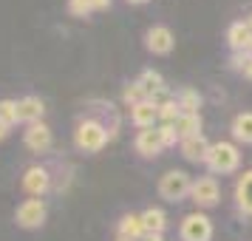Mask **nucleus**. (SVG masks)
<instances>
[{
  "label": "nucleus",
  "instance_id": "33",
  "mask_svg": "<svg viewBox=\"0 0 252 241\" xmlns=\"http://www.w3.org/2000/svg\"><path fill=\"white\" fill-rule=\"evenodd\" d=\"M116 241H127V239H116Z\"/></svg>",
  "mask_w": 252,
  "mask_h": 241
},
{
  "label": "nucleus",
  "instance_id": "8",
  "mask_svg": "<svg viewBox=\"0 0 252 241\" xmlns=\"http://www.w3.org/2000/svg\"><path fill=\"white\" fill-rule=\"evenodd\" d=\"M133 148H136V153L142 156V159H156L161 150H164V139H161L159 125L142 128V131L136 134V139H133Z\"/></svg>",
  "mask_w": 252,
  "mask_h": 241
},
{
  "label": "nucleus",
  "instance_id": "13",
  "mask_svg": "<svg viewBox=\"0 0 252 241\" xmlns=\"http://www.w3.org/2000/svg\"><path fill=\"white\" fill-rule=\"evenodd\" d=\"M43 114H46V105H43L40 97H23V100H17V122L34 125V122H43Z\"/></svg>",
  "mask_w": 252,
  "mask_h": 241
},
{
  "label": "nucleus",
  "instance_id": "10",
  "mask_svg": "<svg viewBox=\"0 0 252 241\" xmlns=\"http://www.w3.org/2000/svg\"><path fill=\"white\" fill-rule=\"evenodd\" d=\"M227 46L232 54H252V29L247 20H235L227 29Z\"/></svg>",
  "mask_w": 252,
  "mask_h": 241
},
{
  "label": "nucleus",
  "instance_id": "26",
  "mask_svg": "<svg viewBox=\"0 0 252 241\" xmlns=\"http://www.w3.org/2000/svg\"><path fill=\"white\" fill-rule=\"evenodd\" d=\"M68 14H74V17H91L94 14L91 0H68Z\"/></svg>",
  "mask_w": 252,
  "mask_h": 241
},
{
  "label": "nucleus",
  "instance_id": "22",
  "mask_svg": "<svg viewBox=\"0 0 252 241\" xmlns=\"http://www.w3.org/2000/svg\"><path fill=\"white\" fill-rule=\"evenodd\" d=\"M145 100H148V94L142 91V85H139L136 80L127 82L125 88H122V103L130 105V108H133V105H139V103H145Z\"/></svg>",
  "mask_w": 252,
  "mask_h": 241
},
{
  "label": "nucleus",
  "instance_id": "32",
  "mask_svg": "<svg viewBox=\"0 0 252 241\" xmlns=\"http://www.w3.org/2000/svg\"><path fill=\"white\" fill-rule=\"evenodd\" d=\"M247 23H250V29H252V14H250V20H247Z\"/></svg>",
  "mask_w": 252,
  "mask_h": 241
},
{
  "label": "nucleus",
  "instance_id": "4",
  "mask_svg": "<svg viewBox=\"0 0 252 241\" xmlns=\"http://www.w3.org/2000/svg\"><path fill=\"white\" fill-rule=\"evenodd\" d=\"M46 216H48V207L43 199H26L14 210V221H17V227H23V230L43 227L46 224Z\"/></svg>",
  "mask_w": 252,
  "mask_h": 241
},
{
  "label": "nucleus",
  "instance_id": "28",
  "mask_svg": "<svg viewBox=\"0 0 252 241\" xmlns=\"http://www.w3.org/2000/svg\"><path fill=\"white\" fill-rule=\"evenodd\" d=\"M91 9L94 12H105V9H111V0H91Z\"/></svg>",
  "mask_w": 252,
  "mask_h": 241
},
{
  "label": "nucleus",
  "instance_id": "7",
  "mask_svg": "<svg viewBox=\"0 0 252 241\" xmlns=\"http://www.w3.org/2000/svg\"><path fill=\"white\" fill-rule=\"evenodd\" d=\"M190 199H193L195 207H216L218 199H221L218 179H216V176H198V179H193Z\"/></svg>",
  "mask_w": 252,
  "mask_h": 241
},
{
  "label": "nucleus",
  "instance_id": "19",
  "mask_svg": "<svg viewBox=\"0 0 252 241\" xmlns=\"http://www.w3.org/2000/svg\"><path fill=\"white\" fill-rule=\"evenodd\" d=\"M176 105H179V111L182 114H198V108H201V94L190 88V85H184L176 91Z\"/></svg>",
  "mask_w": 252,
  "mask_h": 241
},
{
  "label": "nucleus",
  "instance_id": "3",
  "mask_svg": "<svg viewBox=\"0 0 252 241\" xmlns=\"http://www.w3.org/2000/svg\"><path fill=\"white\" fill-rule=\"evenodd\" d=\"M190 187H193V179L190 173L184 171H167L164 176L159 179V196L170 205H179L190 196Z\"/></svg>",
  "mask_w": 252,
  "mask_h": 241
},
{
  "label": "nucleus",
  "instance_id": "20",
  "mask_svg": "<svg viewBox=\"0 0 252 241\" xmlns=\"http://www.w3.org/2000/svg\"><path fill=\"white\" fill-rule=\"evenodd\" d=\"M142 221H145V230L148 233H164L167 230V216L161 207H148L142 210Z\"/></svg>",
  "mask_w": 252,
  "mask_h": 241
},
{
  "label": "nucleus",
  "instance_id": "9",
  "mask_svg": "<svg viewBox=\"0 0 252 241\" xmlns=\"http://www.w3.org/2000/svg\"><path fill=\"white\" fill-rule=\"evenodd\" d=\"M173 46H176V37H173V32L167 26H150L148 32H145V48H148L150 54L164 57V54L173 51Z\"/></svg>",
  "mask_w": 252,
  "mask_h": 241
},
{
  "label": "nucleus",
  "instance_id": "1",
  "mask_svg": "<svg viewBox=\"0 0 252 241\" xmlns=\"http://www.w3.org/2000/svg\"><path fill=\"white\" fill-rule=\"evenodd\" d=\"M116 131H119V114L111 103H102V114L88 111L80 116L74 131V145L82 153H99L116 137Z\"/></svg>",
  "mask_w": 252,
  "mask_h": 241
},
{
  "label": "nucleus",
  "instance_id": "17",
  "mask_svg": "<svg viewBox=\"0 0 252 241\" xmlns=\"http://www.w3.org/2000/svg\"><path fill=\"white\" fill-rule=\"evenodd\" d=\"M173 131H176L179 142H184L190 137H198L201 134V114H182L173 122Z\"/></svg>",
  "mask_w": 252,
  "mask_h": 241
},
{
  "label": "nucleus",
  "instance_id": "11",
  "mask_svg": "<svg viewBox=\"0 0 252 241\" xmlns=\"http://www.w3.org/2000/svg\"><path fill=\"white\" fill-rule=\"evenodd\" d=\"M23 142H26V148L34 150V153H48L54 137H51V128L46 122H34V125H29L23 131Z\"/></svg>",
  "mask_w": 252,
  "mask_h": 241
},
{
  "label": "nucleus",
  "instance_id": "21",
  "mask_svg": "<svg viewBox=\"0 0 252 241\" xmlns=\"http://www.w3.org/2000/svg\"><path fill=\"white\" fill-rule=\"evenodd\" d=\"M139 85H142V91L148 94V100L153 97V94L159 91V88H164V77H161L156 69H145L142 74H139Z\"/></svg>",
  "mask_w": 252,
  "mask_h": 241
},
{
  "label": "nucleus",
  "instance_id": "16",
  "mask_svg": "<svg viewBox=\"0 0 252 241\" xmlns=\"http://www.w3.org/2000/svg\"><path fill=\"white\" fill-rule=\"evenodd\" d=\"M130 122H133L139 131H142V128H153L159 122V108L150 103V100L133 105V108H130Z\"/></svg>",
  "mask_w": 252,
  "mask_h": 241
},
{
  "label": "nucleus",
  "instance_id": "27",
  "mask_svg": "<svg viewBox=\"0 0 252 241\" xmlns=\"http://www.w3.org/2000/svg\"><path fill=\"white\" fill-rule=\"evenodd\" d=\"M159 131H161V139H164V148H173V145L179 142V137H176L173 125H161V122H159Z\"/></svg>",
  "mask_w": 252,
  "mask_h": 241
},
{
  "label": "nucleus",
  "instance_id": "5",
  "mask_svg": "<svg viewBox=\"0 0 252 241\" xmlns=\"http://www.w3.org/2000/svg\"><path fill=\"white\" fill-rule=\"evenodd\" d=\"M179 236L182 241H210L213 239V221L204 216V213H187L182 218V227H179Z\"/></svg>",
  "mask_w": 252,
  "mask_h": 241
},
{
  "label": "nucleus",
  "instance_id": "29",
  "mask_svg": "<svg viewBox=\"0 0 252 241\" xmlns=\"http://www.w3.org/2000/svg\"><path fill=\"white\" fill-rule=\"evenodd\" d=\"M9 134H12V125L0 122V142H3V139H9Z\"/></svg>",
  "mask_w": 252,
  "mask_h": 241
},
{
  "label": "nucleus",
  "instance_id": "6",
  "mask_svg": "<svg viewBox=\"0 0 252 241\" xmlns=\"http://www.w3.org/2000/svg\"><path fill=\"white\" fill-rule=\"evenodd\" d=\"M51 171H48L46 165H32V168H26V173H23V190L32 199H43L46 193H51Z\"/></svg>",
  "mask_w": 252,
  "mask_h": 241
},
{
  "label": "nucleus",
  "instance_id": "25",
  "mask_svg": "<svg viewBox=\"0 0 252 241\" xmlns=\"http://www.w3.org/2000/svg\"><path fill=\"white\" fill-rule=\"evenodd\" d=\"M179 116H182V111H179V105H176V97H173L170 103H164L159 108V122H161V125H173Z\"/></svg>",
  "mask_w": 252,
  "mask_h": 241
},
{
  "label": "nucleus",
  "instance_id": "12",
  "mask_svg": "<svg viewBox=\"0 0 252 241\" xmlns=\"http://www.w3.org/2000/svg\"><path fill=\"white\" fill-rule=\"evenodd\" d=\"M179 150H182V156L187 162H193V165H204L207 162V153H210V142H207L204 134H198V137H190L179 142Z\"/></svg>",
  "mask_w": 252,
  "mask_h": 241
},
{
  "label": "nucleus",
  "instance_id": "18",
  "mask_svg": "<svg viewBox=\"0 0 252 241\" xmlns=\"http://www.w3.org/2000/svg\"><path fill=\"white\" fill-rule=\"evenodd\" d=\"M229 131H232V139H235V142L252 145V111H241V114H235Z\"/></svg>",
  "mask_w": 252,
  "mask_h": 241
},
{
  "label": "nucleus",
  "instance_id": "30",
  "mask_svg": "<svg viewBox=\"0 0 252 241\" xmlns=\"http://www.w3.org/2000/svg\"><path fill=\"white\" fill-rule=\"evenodd\" d=\"M139 241H164V239H161V233H145Z\"/></svg>",
  "mask_w": 252,
  "mask_h": 241
},
{
  "label": "nucleus",
  "instance_id": "24",
  "mask_svg": "<svg viewBox=\"0 0 252 241\" xmlns=\"http://www.w3.org/2000/svg\"><path fill=\"white\" fill-rule=\"evenodd\" d=\"M229 63H232V71H238L247 80H252V54H232Z\"/></svg>",
  "mask_w": 252,
  "mask_h": 241
},
{
  "label": "nucleus",
  "instance_id": "14",
  "mask_svg": "<svg viewBox=\"0 0 252 241\" xmlns=\"http://www.w3.org/2000/svg\"><path fill=\"white\" fill-rule=\"evenodd\" d=\"M235 207L241 216H252V171L241 173L235 182Z\"/></svg>",
  "mask_w": 252,
  "mask_h": 241
},
{
  "label": "nucleus",
  "instance_id": "15",
  "mask_svg": "<svg viewBox=\"0 0 252 241\" xmlns=\"http://www.w3.org/2000/svg\"><path fill=\"white\" fill-rule=\"evenodd\" d=\"M119 239H127V241H139L148 230H145V221H142V213H125V216L119 218Z\"/></svg>",
  "mask_w": 252,
  "mask_h": 241
},
{
  "label": "nucleus",
  "instance_id": "31",
  "mask_svg": "<svg viewBox=\"0 0 252 241\" xmlns=\"http://www.w3.org/2000/svg\"><path fill=\"white\" fill-rule=\"evenodd\" d=\"M127 3H133V6H142V3H150V0H127Z\"/></svg>",
  "mask_w": 252,
  "mask_h": 241
},
{
  "label": "nucleus",
  "instance_id": "23",
  "mask_svg": "<svg viewBox=\"0 0 252 241\" xmlns=\"http://www.w3.org/2000/svg\"><path fill=\"white\" fill-rule=\"evenodd\" d=\"M0 122L17 125V100H0Z\"/></svg>",
  "mask_w": 252,
  "mask_h": 241
},
{
  "label": "nucleus",
  "instance_id": "2",
  "mask_svg": "<svg viewBox=\"0 0 252 241\" xmlns=\"http://www.w3.org/2000/svg\"><path fill=\"white\" fill-rule=\"evenodd\" d=\"M207 171L210 173H235L241 165V153L232 142H216L210 145V153H207Z\"/></svg>",
  "mask_w": 252,
  "mask_h": 241
}]
</instances>
